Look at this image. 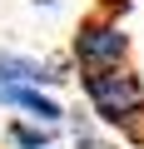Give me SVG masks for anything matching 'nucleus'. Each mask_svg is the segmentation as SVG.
Here are the masks:
<instances>
[{
	"instance_id": "nucleus-1",
	"label": "nucleus",
	"mask_w": 144,
	"mask_h": 149,
	"mask_svg": "<svg viewBox=\"0 0 144 149\" xmlns=\"http://www.w3.org/2000/svg\"><path fill=\"white\" fill-rule=\"evenodd\" d=\"M80 85L95 104V114L114 129H124L134 114H144V85H139V74L134 70H85L80 74Z\"/></svg>"
},
{
	"instance_id": "nucleus-2",
	"label": "nucleus",
	"mask_w": 144,
	"mask_h": 149,
	"mask_svg": "<svg viewBox=\"0 0 144 149\" xmlns=\"http://www.w3.org/2000/svg\"><path fill=\"white\" fill-rule=\"evenodd\" d=\"M129 55V35L114 20H85L75 35V60L85 70H119Z\"/></svg>"
},
{
	"instance_id": "nucleus-3",
	"label": "nucleus",
	"mask_w": 144,
	"mask_h": 149,
	"mask_svg": "<svg viewBox=\"0 0 144 149\" xmlns=\"http://www.w3.org/2000/svg\"><path fill=\"white\" fill-rule=\"evenodd\" d=\"M0 85H25V90L65 85V70L45 65V60H25V55H0Z\"/></svg>"
},
{
	"instance_id": "nucleus-4",
	"label": "nucleus",
	"mask_w": 144,
	"mask_h": 149,
	"mask_svg": "<svg viewBox=\"0 0 144 149\" xmlns=\"http://www.w3.org/2000/svg\"><path fill=\"white\" fill-rule=\"evenodd\" d=\"M0 104H15V109H25L40 129H55L60 119H65V109H60V100H50L45 90H25V85H0Z\"/></svg>"
},
{
	"instance_id": "nucleus-5",
	"label": "nucleus",
	"mask_w": 144,
	"mask_h": 149,
	"mask_svg": "<svg viewBox=\"0 0 144 149\" xmlns=\"http://www.w3.org/2000/svg\"><path fill=\"white\" fill-rule=\"evenodd\" d=\"M5 139H10L15 149H45V144L55 139V129H40V124H10Z\"/></svg>"
},
{
	"instance_id": "nucleus-6",
	"label": "nucleus",
	"mask_w": 144,
	"mask_h": 149,
	"mask_svg": "<svg viewBox=\"0 0 144 149\" xmlns=\"http://www.w3.org/2000/svg\"><path fill=\"white\" fill-rule=\"evenodd\" d=\"M35 5H55V0H35Z\"/></svg>"
}]
</instances>
